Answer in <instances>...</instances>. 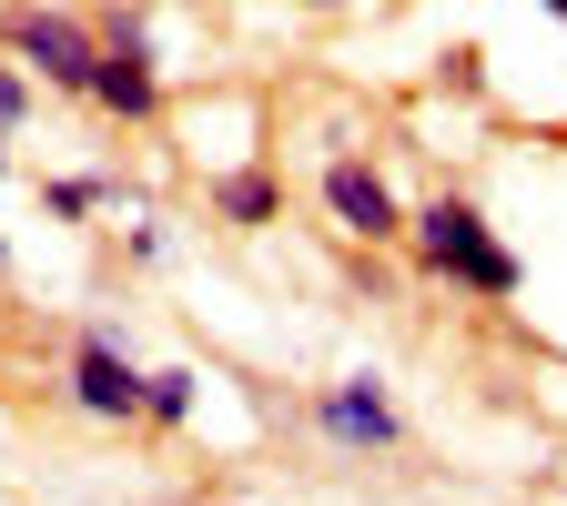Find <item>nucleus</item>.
Returning <instances> with one entry per match:
<instances>
[{"label":"nucleus","mask_w":567,"mask_h":506,"mask_svg":"<svg viewBox=\"0 0 567 506\" xmlns=\"http://www.w3.org/2000/svg\"><path fill=\"white\" fill-rule=\"evenodd\" d=\"M0 295H11V264H0Z\"/></svg>","instance_id":"nucleus-13"},{"label":"nucleus","mask_w":567,"mask_h":506,"mask_svg":"<svg viewBox=\"0 0 567 506\" xmlns=\"http://www.w3.org/2000/svg\"><path fill=\"white\" fill-rule=\"evenodd\" d=\"M315 193H324V213H334V234H344V244H365V254L405 244V203H395V183H385L365 153H334V163L315 173Z\"/></svg>","instance_id":"nucleus-5"},{"label":"nucleus","mask_w":567,"mask_h":506,"mask_svg":"<svg viewBox=\"0 0 567 506\" xmlns=\"http://www.w3.org/2000/svg\"><path fill=\"white\" fill-rule=\"evenodd\" d=\"M0 173H11V122H0Z\"/></svg>","instance_id":"nucleus-11"},{"label":"nucleus","mask_w":567,"mask_h":506,"mask_svg":"<svg viewBox=\"0 0 567 506\" xmlns=\"http://www.w3.org/2000/svg\"><path fill=\"white\" fill-rule=\"evenodd\" d=\"M0 264H11V244H0Z\"/></svg>","instance_id":"nucleus-14"},{"label":"nucleus","mask_w":567,"mask_h":506,"mask_svg":"<svg viewBox=\"0 0 567 506\" xmlns=\"http://www.w3.org/2000/svg\"><path fill=\"white\" fill-rule=\"evenodd\" d=\"M61 395L82 405L92 425H142V365L122 354V334H112V324H92L82 344H71V375H61Z\"/></svg>","instance_id":"nucleus-6"},{"label":"nucleus","mask_w":567,"mask_h":506,"mask_svg":"<svg viewBox=\"0 0 567 506\" xmlns=\"http://www.w3.org/2000/svg\"><path fill=\"white\" fill-rule=\"evenodd\" d=\"M92 102L112 122H163V61L142 11H102V71H92Z\"/></svg>","instance_id":"nucleus-4"},{"label":"nucleus","mask_w":567,"mask_h":506,"mask_svg":"<svg viewBox=\"0 0 567 506\" xmlns=\"http://www.w3.org/2000/svg\"><path fill=\"white\" fill-rule=\"evenodd\" d=\"M203 405V375L193 365H163V375H142V425H163V436H183Z\"/></svg>","instance_id":"nucleus-8"},{"label":"nucleus","mask_w":567,"mask_h":506,"mask_svg":"<svg viewBox=\"0 0 567 506\" xmlns=\"http://www.w3.org/2000/svg\"><path fill=\"white\" fill-rule=\"evenodd\" d=\"M31 102H41V82H31V71H21L11 51H0V122L21 132V122H31Z\"/></svg>","instance_id":"nucleus-10"},{"label":"nucleus","mask_w":567,"mask_h":506,"mask_svg":"<svg viewBox=\"0 0 567 506\" xmlns=\"http://www.w3.org/2000/svg\"><path fill=\"white\" fill-rule=\"evenodd\" d=\"M213 213H224L234 234H264V224H284V173H274V163H234L224 183H213Z\"/></svg>","instance_id":"nucleus-7"},{"label":"nucleus","mask_w":567,"mask_h":506,"mask_svg":"<svg viewBox=\"0 0 567 506\" xmlns=\"http://www.w3.org/2000/svg\"><path fill=\"white\" fill-rule=\"evenodd\" d=\"M537 11H557V21H567V0H537Z\"/></svg>","instance_id":"nucleus-12"},{"label":"nucleus","mask_w":567,"mask_h":506,"mask_svg":"<svg viewBox=\"0 0 567 506\" xmlns=\"http://www.w3.org/2000/svg\"><path fill=\"white\" fill-rule=\"evenodd\" d=\"M405 244H415V264L436 273V283H456V295H476V304H507L517 295V254L496 244V224L466 203V193H436L425 213H405Z\"/></svg>","instance_id":"nucleus-1"},{"label":"nucleus","mask_w":567,"mask_h":506,"mask_svg":"<svg viewBox=\"0 0 567 506\" xmlns=\"http://www.w3.org/2000/svg\"><path fill=\"white\" fill-rule=\"evenodd\" d=\"M41 203L61 213V224H82V213H102V203H112V183H102V173H61V183H41Z\"/></svg>","instance_id":"nucleus-9"},{"label":"nucleus","mask_w":567,"mask_h":506,"mask_svg":"<svg viewBox=\"0 0 567 506\" xmlns=\"http://www.w3.org/2000/svg\"><path fill=\"white\" fill-rule=\"evenodd\" d=\"M315 436L334 456H395L405 446V405L385 395V375H334V385H315Z\"/></svg>","instance_id":"nucleus-3"},{"label":"nucleus","mask_w":567,"mask_h":506,"mask_svg":"<svg viewBox=\"0 0 567 506\" xmlns=\"http://www.w3.org/2000/svg\"><path fill=\"white\" fill-rule=\"evenodd\" d=\"M0 51H11L41 92L92 102V71H102V21L61 11V0H21V11H0Z\"/></svg>","instance_id":"nucleus-2"}]
</instances>
